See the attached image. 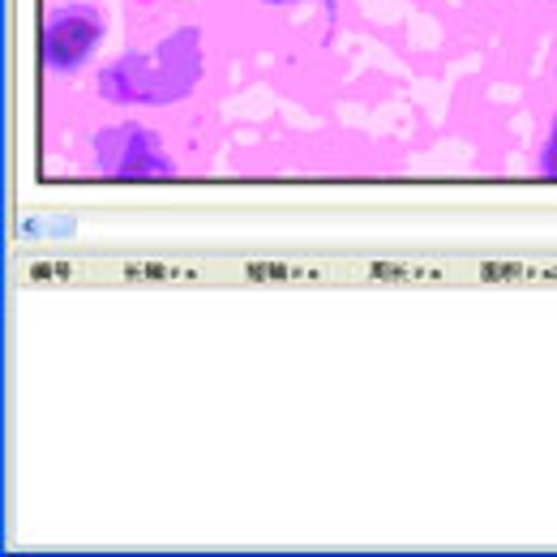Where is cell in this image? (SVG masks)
<instances>
[{
	"mask_svg": "<svg viewBox=\"0 0 557 557\" xmlns=\"http://www.w3.org/2000/svg\"><path fill=\"white\" fill-rule=\"evenodd\" d=\"M554 82H557V65H554Z\"/></svg>",
	"mask_w": 557,
	"mask_h": 557,
	"instance_id": "cell-6",
	"label": "cell"
},
{
	"mask_svg": "<svg viewBox=\"0 0 557 557\" xmlns=\"http://www.w3.org/2000/svg\"><path fill=\"white\" fill-rule=\"evenodd\" d=\"M536 172L557 176V112L549 116V129H545V138L536 146Z\"/></svg>",
	"mask_w": 557,
	"mask_h": 557,
	"instance_id": "cell-4",
	"label": "cell"
},
{
	"mask_svg": "<svg viewBox=\"0 0 557 557\" xmlns=\"http://www.w3.org/2000/svg\"><path fill=\"white\" fill-rule=\"evenodd\" d=\"M545 4H557V0H545Z\"/></svg>",
	"mask_w": 557,
	"mask_h": 557,
	"instance_id": "cell-7",
	"label": "cell"
},
{
	"mask_svg": "<svg viewBox=\"0 0 557 557\" xmlns=\"http://www.w3.org/2000/svg\"><path fill=\"white\" fill-rule=\"evenodd\" d=\"M86 154H90V168L103 172V176H172L176 172V154L168 150V141L159 129L141 125V121H112V125H99L90 138H86Z\"/></svg>",
	"mask_w": 557,
	"mask_h": 557,
	"instance_id": "cell-3",
	"label": "cell"
},
{
	"mask_svg": "<svg viewBox=\"0 0 557 557\" xmlns=\"http://www.w3.org/2000/svg\"><path fill=\"white\" fill-rule=\"evenodd\" d=\"M262 9H283V4H296V0H258Z\"/></svg>",
	"mask_w": 557,
	"mask_h": 557,
	"instance_id": "cell-5",
	"label": "cell"
},
{
	"mask_svg": "<svg viewBox=\"0 0 557 557\" xmlns=\"http://www.w3.org/2000/svg\"><path fill=\"white\" fill-rule=\"evenodd\" d=\"M103 39H108V17L99 4H90V0L52 4L44 17V30H39V57H44L48 77H57V82L77 77L99 57Z\"/></svg>",
	"mask_w": 557,
	"mask_h": 557,
	"instance_id": "cell-2",
	"label": "cell"
},
{
	"mask_svg": "<svg viewBox=\"0 0 557 557\" xmlns=\"http://www.w3.org/2000/svg\"><path fill=\"white\" fill-rule=\"evenodd\" d=\"M207 77L202 26H172L95 70V99L116 112H163L198 95Z\"/></svg>",
	"mask_w": 557,
	"mask_h": 557,
	"instance_id": "cell-1",
	"label": "cell"
}]
</instances>
